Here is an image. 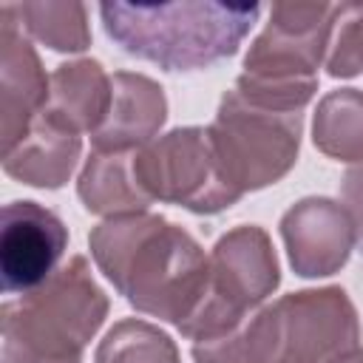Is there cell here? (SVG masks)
I'll return each mask as SVG.
<instances>
[{
  "mask_svg": "<svg viewBox=\"0 0 363 363\" xmlns=\"http://www.w3.org/2000/svg\"><path fill=\"white\" fill-rule=\"evenodd\" d=\"M193 363H272L275 357V312L272 306H258L233 329L196 340Z\"/></svg>",
  "mask_w": 363,
  "mask_h": 363,
  "instance_id": "18",
  "label": "cell"
},
{
  "mask_svg": "<svg viewBox=\"0 0 363 363\" xmlns=\"http://www.w3.org/2000/svg\"><path fill=\"white\" fill-rule=\"evenodd\" d=\"M337 3H275L252 40L235 91L267 111L303 113L318 91Z\"/></svg>",
  "mask_w": 363,
  "mask_h": 363,
  "instance_id": "4",
  "label": "cell"
},
{
  "mask_svg": "<svg viewBox=\"0 0 363 363\" xmlns=\"http://www.w3.org/2000/svg\"><path fill=\"white\" fill-rule=\"evenodd\" d=\"M94 363H179V349L159 326L139 318H125L105 332Z\"/></svg>",
  "mask_w": 363,
  "mask_h": 363,
  "instance_id": "19",
  "label": "cell"
},
{
  "mask_svg": "<svg viewBox=\"0 0 363 363\" xmlns=\"http://www.w3.org/2000/svg\"><path fill=\"white\" fill-rule=\"evenodd\" d=\"M77 196L94 216L147 213L153 204L136 179V150H94L77 179Z\"/></svg>",
  "mask_w": 363,
  "mask_h": 363,
  "instance_id": "15",
  "label": "cell"
},
{
  "mask_svg": "<svg viewBox=\"0 0 363 363\" xmlns=\"http://www.w3.org/2000/svg\"><path fill=\"white\" fill-rule=\"evenodd\" d=\"M68 247L62 218L37 201H9L0 224V278L6 295H26L45 284Z\"/></svg>",
  "mask_w": 363,
  "mask_h": 363,
  "instance_id": "9",
  "label": "cell"
},
{
  "mask_svg": "<svg viewBox=\"0 0 363 363\" xmlns=\"http://www.w3.org/2000/svg\"><path fill=\"white\" fill-rule=\"evenodd\" d=\"M303 113H278L247 102L235 88L218 102L207 128L218 164L244 196L281 182L298 162Z\"/></svg>",
  "mask_w": 363,
  "mask_h": 363,
  "instance_id": "5",
  "label": "cell"
},
{
  "mask_svg": "<svg viewBox=\"0 0 363 363\" xmlns=\"http://www.w3.org/2000/svg\"><path fill=\"white\" fill-rule=\"evenodd\" d=\"M272 363H332L360 346V320L340 286L301 289L278 298Z\"/></svg>",
  "mask_w": 363,
  "mask_h": 363,
  "instance_id": "8",
  "label": "cell"
},
{
  "mask_svg": "<svg viewBox=\"0 0 363 363\" xmlns=\"http://www.w3.org/2000/svg\"><path fill=\"white\" fill-rule=\"evenodd\" d=\"M340 196H343V207H346V213H349L352 221H354L357 238H363V162L352 164V167L343 173Z\"/></svg>",
  "mask_w": 363,
  "mask_h": 363,
  "instance_id": "21",
  "label": "cell"
},
{
  "mask_svg": "<svg viewBox=\"0 0 363 363\" xmlns=\"http://www.w3.org/2000/svg\"><path fill=\"white\" fill-rule=\"evenodd\" d=\"M326 74L335 79L363 74V3H337L326 51Z\"/></svg>",
  "mask_w": 363,
  "mask_h": 363,
  "instance_id": "20",
  "label": "cell"
},
{
  "mask_svg": "<svg viewBox=\"0 0 363 363\" xmlns=\"http://www.w3.org/2000/svg\"><path fill=\"white\" fill-rule=\"evenodd\" d=\"M108 309L88 261L74 255L45 284L3 303V363H82Z\"/></svg>",
  "mask_w": 363,
  "mask_h": 363,
  "instance_id": "3",
  "label": "cell"
},
{
  "mask_svg": "<svg viewBox=\"0 0 363 363\" xmlns=\"http://www.w3.org/2000/svg\"><path fill=\"white\" fill-rule=\"evenodd\" d=\"M91 255L113 289L142 315L176 329L199 309L210 258L179 224L156 213L113 216L88 235Z\"/></svg>",
  "mask_w": 363,
  "mask_h": 363,
  "instance_id": "1",
  "label": "cell"
},
{
  "mask_svg": "<svg viewBox=\"0 0 363 363\" xmlns=\"http://www.w3.org/2000/svg\"><path fill=\"white\" fill-rule=\"evenodd\" d=\"M74 133H96L111 111V77L96 60H74L51 74L43 108Z\"/></svg>",
  "mask_w": 363,
  "mask_h": 363,
  "instance_id": "14",
  "label": "cell"
},
{
  "mask_svg": "<svg viewBox=\"0 0 363 363\" xmlns=\"http://www.w3.org/2000/svg\"><path fill=\"white\" fill-rule=\"evenodd\" d=\"M79 153H82L79 133L68 130L54 116L40 111L28 133L9 153H3V173L28 187L57 190L71 179Z\"/></svg>",
  "mask_w": 363,
  "mask_h": 363,
  "instance_id": "13",
  "label": "cell"
},
{
  "mask_svg": "<svg viewBox=\"0 0 363 363\" xmlns=\"http://www.w3.org/2000/svg\"><path fill=\"white\" fill-rule=\"evenodd\" d=\"M278 284L281 267L269 235L255 224L233 227L216 241L210 252L207 292L179 332L193 343L216 337L264 306Z\"/></svg>",
  "mask_w": 363,
  "mask_h": 363,
  "instance_id": "6",
  "label": "cell"
},
{
  "mask_svg": "<svg viewBox=\"0 0 363 363\" xmlns=\"http://www.w3.org/2000/svg\"><path fill=\"white\" fill-rule=\"evenodd\" d=\"M281 238L289 267L301 278L340 272L357 244V230L343 204L326 196H306L281 216Z\"/></svg>",
  "mask_w": 363,
  "mask_h": 363,
  "instance_id": "10",
  "label": "cell"
},
{
  "mask_svg": "<svg viewBox=\"0 0 363 363\" xmlns=\"http://www.w3.org/2000/svg\"><path fill=\"white\" fill-rule=\"evenodd\" d=\"M332 363H363V346H357V349H352V352H346V354L335 357Z\"/></svg>",
  "mask_w": 363,
  "mask_h": 363,
  "instance_id": "22",
  "label": "cell"
},
{
  "mask_svg": "<svg viewBox=\"0 0 363 363\" xmlns=\"http://www.w3.org/2000/svg\"><path fill=\"white\" fill-rule=\"evenodd\" d=\"M136 179L150 201L176 204L196 216H216L241 199L218 164L207 128H173L139 147Z\"/></svg>",
  "mask_w": 363,
  "mask_h": 363,
  "instance_id": "7",
  "label": "cell"
},
{
  "mask_svg": "<svg viewBox=\"0 0 363 363\" xmlns=\"http://www.w3.org/2000/svg\"><path fill=\"white\" fill-rule=\"evenodd\" d=\"M105 34L130 57L164 71H199L233 57L261 17L258 3L176 0L102 3Z\"/></svg>",
  "mask_w": 363,
  "mask_h": 363,
  "instance_id": "2",
  "label": "cell"
},
{
  "mask_svg": "<svg viewBox=\"0 0 363 363\" xmlns=\"http://www.w3.org/2000/svg\"><path fill=\"white\" fill-rule=\"evenodd\" d=\"M167 119V99L156 79L133 71L111 77V111L96 133L94 150H139L153 142Z\"/></svg>",
  "mask_w": 363,
  "mask_h": 363,
  "instance_id": "12",
  "label": "cell"
},
{
  "mask_svg": "<svg viewBox=\"0 0 363 363\" xmlns=\"http://www.w3.org/2000/svg\"><path fill=\"white\" fill-rule=\"evenodd\" d=\"M312 142L329 159L363 162V91H329L315 108Z\"/></svg>",
  "mask_w": 363,
  "mask_h": 363,
  "instance_id": "16",
  "label": "cell"
},
{
  "mask_svg": "<svg viewBox=\"0 0 363 363\" xmlns=\"http://www.w3.org/2000/svg\"><path fill=\"white\" fill-rule=\"evenodd\" d=\"M34 40L60 54H79L91 45L88 9L82 3L40 0V3H6Z\"/></svg>",
  "mask_w": 363,
  "mask_h": 363,
  "instance_id": "17",
  "label": "cell"
},
{
  "mask_svg": "<svg viewBox=\"0 0 363 363\" xmlns=\"http://www.w3.org/2000/svg\"><path fill=\"white\" fill-rule=\"evenodd\" d=\"M0 142L9 153L45 108L51 77L9 6L0 9Z\"/></svg>",
  "mask_w": 363,
  "mask_h": 363,
  "instance_id": "11",
  "label": "cell"
}]
</instances>
